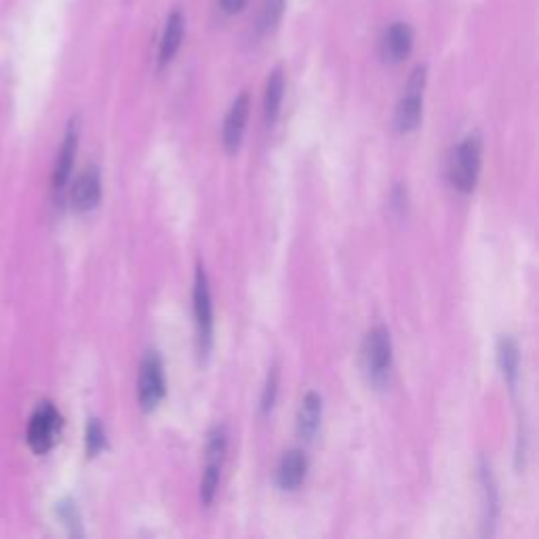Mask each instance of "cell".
<instances>
[{"instance_id":"6da1fadb","label":"cell","mask_w":539,"mask_h":539,"mask_svg":"<svg viewBox=\"0 0 539 539\" xmlns=\"http://www.w3.org/2000/svg\"><path fill=\"white\" fill-rule=\"evenodd\" d=\"M480 167H483V138L478 133H467L451 159L449 178L453 188L470 194L476 188Z\"/></svg>"},{"instance_id":"7a4b0ae2","label":"cell","mask_w":539,"mask_h":539,"mask_svg":"<svg viewBox=\"0 0 539 539\" xmlns=\"http://www.w3.org/2000/svg\"><path fill=\"white\" fill-rule=\"evenodd\" d=\"M362 367L375 388H384L392 371V340L386 327H373L362 342Z\"/></svg>"},{"instance_id":"3957f363","label":"cell","mask_w":539,"mask_h":539,"mask_svg":"<svg viewBox=\"0 0 539 539\" xmlns=\"http://www.w3.org/2000/svg\"><path fill=\"white\" fill-rule=\"evenodd\" d=\"M424 89H426V68L418 66L409 78L405 95L396 106L394 122L400 133H411L419 127L421 112H424Z\"/></svg>"},{"instance_id":"277c9868","label":"cell","mask_w":539,"mask_h":539,"mask_svg":"<svg viewBox=\"0 0 539 539\" xmlns=\"http://www.w3.org/2000/svg\"><path fill=\"white\" fill-rule=\"evenodd\" d=\"M62 430V415L51 402H43L32 415L28 426V445L30 449L43 456L49 449H53Z\"/></svg>"},{"instance_id":"5b68a950","label":"cell","mask_w":539,"mask_h":539,"mask_svg":"<svg viewBox=\"0 0 539 539\" xmlns=\"http://www.w3.org/2000/svg\"><path fill=\"white\" fill-rule=\"evenodd\" d=\"M192 297H194V318H197V331H198V348H200V354H207L213 343V302H211L209 278H207L203 265H198L197 268Z\"/></svg>"},{"instance_id":"8992f818","label":"cell","mask_w":539,"mask_h":539,"mask_svg":"<svg viewBox=\"0 0 539 539\" xmlns=\"http://www.w3.org/2000/svg\"><path fill=\"white\" fill-rule=\"evenodd\" d=\"M167 384H165V369H162L160 356L156 352H148L140 367V384H138V399L144 411H154L165 399Z\"/></svg>"},{"instance_id":"52a82bcc","label":"cell","mask_w":539,"mask_h":539,"mask_svg":"<svg viewBox=\"0 0 539 539\" xmlns=\"http://www.w3.org/2000/svg\"><path fill=\"white\" fill-rule=\"evenodd\" d=\"M413 49V30L409 24L396 22L388 25L384 32V38H381V57L388 63H400L407 60L409 53Z\"/></svg>"},{"instance_id":"ba28073f","label":"cell","mask_w":539,"mask_h":539,"mask_svg":"<svg viewBox=\"0 0 539 539\" xmlns=\"http://www.w3.org/2000/svg\"><path fill=\"white\" fill-rule=\"evenodd\" d=\"M249 110H251L249 93H240L236 100H234L230 112L226 116V122H224V146L228 152H236L240 141H243L246 120H249Z\"/></svg>"},{"instance_id":"9c48e42d","label":"cell","mask_w":539,"mask_h":539,"mask_svg":"<svg viewBox=\"0 0 539 539\" xmlns=\"http://www.w3.org/2000/svg\"><path fill=\"white\" fill-rule=\"evenodd\" d=\"M101 198V178L100 171L95 167H89L87 171L81 173V178L76 179L72 190V205L76 211L87 213L95 209L97 203Z\"/></svg>"},{"instance_id":"30bf717a","label":"cell","mask_w":539,"mask_h":539,"mask_svg":"<svg viewBox=\"0 0 539 539\" xmlns=\"http://www.w3.org/2000/svg\"><path fill=\"white\" fill-rule=\"evenodd\" d=\"M186 32V19L181 11H173L168 15L165 24V32H162L160 47H159V68H167L168 63L173 62V57L178 55L181 47V41H184Z\"/></svg>"},{"instance_id":"8fae6325","label":"cell","mask_w":539,"mask_h":539,"mask_svg":"<svg viewBox=\"0 0 539 539\" xmlns=\"http://www.w3.org/2000/svg\"><path fill=\"white\" fill-rule=\"evenodd\" d=\"M76 148H78V127H76V120H72L70 122L66 138H63V144L60 148V156H57V162H55V171H53V190L55 192H62L68 184L70 175H72Z\"/></svg>"},{"instance_id":"7c38bea8","label":"cell","mask_w":539,"mask_h":539,"mask_svg":"<svg viewBox=\"0 0 539 539\" xmlns=\"http://www.w3.org/2000/svg\"><path fill=\"white\" fill-rule=\"evenodd\" d=\"M306 472H308L306 456H303L302 451L294 449L284 453L281 464H278L276 483L283 491H295L297 486L303 483V478H306Z\"/></svg>"},{"instance_id":"4fadbf2b","label":"cell","mask_w":539,"mask_h":539,"mask_svg":"<svg viewBox=\"0 0 539 539\" xmlns=\"http://www.w3.org/2000/svg\"><path fill=\"white\" fill-rule=\"evenodd\" d=\"M321 418H322V400L316 392H308L303 396L300 413H297V432H300L302 438L312 440L314 434L321 428Z\"/></svg>"},{"instance_id":"5bb4252c","label":"cell","mask_w":539,"mask_h":539,"mask_svg":"<svg viewBox=\"0 0 539 539\" xmlns=\"http://www.w3.org/2000/svg\"><path fill=\"white\" fill-rule=\"evenodd\" d=\"M284 97V72L281 68L272 70L268 76V82H265V93H264V116L265 125H274L278 119V112H281Z\"/></svg>"},{"instance_id":"9a60e30c","label":"cell","mask_w":539,"mask_h":539,"mask_svg":"<svg viewBox=\"0 0 539 539\" xmlns=\"http://www.w3.org/2000/svg\"><path fill=\"white\" fill-rule=\"evenodd\" d=\"M497 362L505 381H508L510 386H515L518 378V367H521V350H518V343L512 340V337H502V340H499Z\"/></svg>"},{"instance_id":"2e32d148","label":"cell","mask_w":539,"mask_h":539,"mask_svg":"<svg viewBox=\"0 0 539 539\" xmlns=\"http://www.w3.org/2000/svg\"><path fill=\"white\" fill-rule=\"evenodd\" d=\"M284 6H287V0H264L262 11H259L257 17V34L265 36L270 32H274L281 24L284 15Z\"/></svg>"},{"instance_id":"e0dca14e","label":"cell","mask_w":539,"mask_h":539,"mask_svg":"<svg viewBox=\"0 0 539 539\" xmlns=\"http://www.w3.org/2000/svg\"><path fill=\"white\" fill-rule=\"evenodd\" d=\"M103 447H106V432H103V426L97 419H91L87 428V453L93 457Z\"/></svg>"},{"instance_id":"ac0fdd59","label":"cell","mask_w":539,"mask_h":539,"mask_svg":"<svg viewBox=\"0 0 539 539\" xmlns=\"http://www.w3.org/2000/svg\"><path fill=\"white\" fill-rule=\"evenodd\" d=\"M276 394H278V373L276 369H272L268 380H265L264 392H262V413H270L272 407L276 402Z\"/></svg>"},{"instance_id":"d6986e66","label":"cell","mask_w":539,"mask_h":539,"mask_svg":"<svg viewBox=\"0 0 539 539\" xmlns=\"http://www.w3.org/2000/svg\"><path fill=\"white\" fill-rule=\"evenodd\" d=\"M246 3H249V0H219V6H222L228 15H236V13L245 9Z\"/></svg>"}]
</instances>
